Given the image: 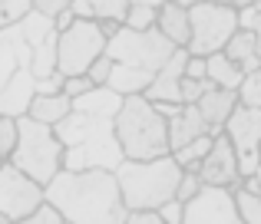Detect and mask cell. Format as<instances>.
<instances>
[{"mask_svg":"<svg viewBox=\"0 0 261 224\" xmlns=\"http://www.w3.org/2000/svg\"><path fill=\"white\" fill-rule=\"evenodd\" d=\"M57 40L60 33L40 13L0 30V115L20 119L37 96L63 92L66 76L57 73Z\"/></svg>","mask_w":261,"mask_h":224,"instance_id":"cell-1","label":"cell"},{"mask_svg":"<svg viewBox=\"0 0 261 224\" xmlns=\"http://www.w3.org/2000/svg\"><path fill=\"white\" fill-rule=\"evenodd\" d=\"M119 106L122 96H116L113 89H93L73 103V112L53 129L63 145L66 172H116L126 162L116 142Z\"/></svg>","mask_w":261,"mask_h":224,"instance_id":"cell-2","label":"cell"},{"mask_svg":"<svg viewBox=\"0 0 261 224\" xmlns=\"http://www.w3.org/2000/svg\"><path fill=\"white\" fill-rule=\"evenodd\" d=\"M46 205L66 224H126L129 208L122 205L113 172H60L43 188Z\"/></svg>","mask_w":261,"mask_h":224,"instance_id":"cell-3","label":"cell"},{"mask_svg":"<svg viewBox=\"0 0 261 224\" xmlns=\"http://www.w3.org/2000/svg\"><path fill=\"white\" fill-rule=\"evenodd\" d=\"M172 53H175V46L159 30L136 33L122 26L106 43V56L113 63V76H109L106 89H113L122 99L146 96V89L152 86V79L159 76V70L169 63Z\"/></svg>","mask_w":261,"mask_h":224,"instance_id":"cell-4","label":"cell"},{"mask_svg":"<svg viewBox=\"0 0 261 224\" xmlns=\"http://www.w3.org/2000/svg\"><path fill=\"white\" fill-rule=\"evenodd\" d=\"M116 142L126 162H152L169 152V122L146 96H126L116 112Z\"/></svg>","mask_w":261,"mask_h":224,"instance_id":"cell-5","label":"cell"},{"mask_svg":"<svg viewBox=\"0 0 261 224\" xmlns=\"http://www.w3.org/2000/svg\"><path fill=\"white\" fill-rule=\"evenodd\" d=\"M113 175L129 211H159L166 201L175 198L182 181V168L172 155L152 162H122Z\"/></svg>","mask_w":261,"mask_h":224,"instance_id":"cell-6","label":"cell"},{"mask_svg":"<svg viewBox=\"0 0 261 224\" xmlns=\"http://www.w3.org/2000/svg\"><path fill=\"white\" fill-rule=\"evenodd\" d=\"M10 165L33 178L40 188H46L63 172V145L50 125H40L30 115L17 119V148L10 155Z\"/></svg>","mask_w":261,"mask_h":224,"instance_id":"cell-7","label":"cell"},{"mask_svg":"<svg viewBox=\"0 0 261 224\" xmlns=\"http://www.w3.org/2000/svg\"><path fill=\"white\" fill-rule=\"evenodd\" d=\"M189 26L192 37L185 53L208 59L222 53L228 40L238 33V10L235 4H189Z\"/></svg>","mask_w":261,"mask_h":224,"instance_id":"cell-8","label":"cell"},{"mask_svg":"<svg viewBox=\"0 0 261 224\" xmlns=\"http://www.w3.org/2000/svg\"><path fill=\"white\" fill-rule=\"evenodd\" d=\"M106 53V37L99 33L96 20H76L66 33L57 40V73L70 76H86V70Z\"/></svg>","mask_w":261,"mask_h":224,"instance_id":"cell-9","label":"cell"},{"mask_svg":"<svg viewBox=\"0 0 261 224\" xmlns=\"http://www.w3.org/2000/svg\"><path fill=\"white\" fill-rule=\"evenodd\" d=\"M222 135L231 142V148H235L242 178H251V175L261 168V112L238 103V109L231 112L228 122H225Z\"/></svg>","mask_w":261,"mask_h":224,"instance_id":"cell-10","label":"cell"},{"mask_svg":"<svg viewBox=\"0 0 261 224\" xmlns=\"http://www.w3.org/2000/svg\"><path fill=\"white\" fill-rule=\"evenodd\" d=\"M43 205H46L43 188L33 178H27L23 172H17L10 162H4L0 165V214L17 224L30 218L33 211H40Z\"/></svg>","mask_w":261,"mask_h":224,"instance_id":"cell-11","label":"cell"},{"mask_svg":"<svg viewBox=\"0 0 261 224\" xmlns=\"http://www.w3.org/2000/svg\"><path fill=\"white\" fill-rule=\"evenodd\" d=\"M198 178H202L205 188H225V191H235L242 188V168H238V158H235V148L225 135H215L208 155L202 158L198 165Z\"/></svg>","mask_w":261,"mask_h":224,"instance_id":"cell-12","label":"cell"},{"mask_svg":"<svg viewBox=\"0 0 261 224\" xmlns=\"http://www.w3.org/2000/svg\"><path fill=\"white\" fill-rule=\"evenodd\" d=\"M182 224H242L235 211V198L225 188H202L185 205Z\"/></svg>","mask_w":261,"mask_h":224,"instance_id":"cell-13","label":"cell"},{"mask_svg":"<svg viewBox=\"0 0 261 224\" xmlns=\"http://www.w3.org/2000/svg\"><path fill=\"white\" fill-rule=\"evenodd\" d=\"M185 63H189V53L175 50L169 56V63L159 70V76L152 79V86L146 89L149 103H172L182 106V79H185Z\"/></svg>","mask_w":261,"mask_h":224,"instance_id":"cell-14","label":"cell"},{"mask_svg":"<svg viewBox=\"0 0 261 224\" xmlns=\"http://www.w3.org/2000/svg\"><path fill=\"white\" fill-rule=\"evenodd\" d=\"M155 30L175 46V50H185L192 37V26H189V4L182 0H166L159 4V20H155Z\"/></svg>","mask_w":261,"mask_h":224,"instance_id":"cell-15","label":"cell"},{"mask_svg":"<svg viewBox=\"0 0 261 224\" xmlns=\"http://www.w3.org/2000/svg\"><path fill=\"white\" fill-rule=\"evenodd\" d=\"M195 109L202 112L205 125H208V135H222L225 122H228V119H231V112L238 109V92L212 89V92H205V96L195 103Z\"/></svg>","mask_w":261,"mask_h":224,"instance_id":"cell-16","label":"cell"},{"mask_svg":"<svg viewBox=\"0 0 261 224\" xmlns=\"http://www.w3.org/2000/svg\"><path fill=\"white\" fill-rule=\"evenodd\" d=\"M202 135H208V125H205L202 112L195 106H182L169 119V152H178V148H185L189 142L202 139Z\"/></svg>","mask_w":261,"mask_h":224,"instance_id":"cell-17","label":"cell"},{"mask_svg":"<svg viewBox=\"0 0 261 224\" xmlns=\"http://www.w3.org/2000/svg\"><path fill=\"white\" fill-rule=\"evenodd\" d=\"M225 56L231 59V63L238 66V70L245 73V76H251V73H258L261 70V53H258V40H255V33H248V30H238L235 37L228 40V46H225Z\"/></svg>","mask_w":261,"mask_h":224,"instance_id":"cell-18","label":"cell"},{"mask_svg":"<svg viewBox=\"0 0 261 224\" xmlns=\"http://www.w3.org/2000/svg\"><path fill=\"white\" fill-rule=\"evenodd\" d=\"M70 112H73V99H66L63 92H53V96H37L30 103V109H27V115H30L33 122L50 125V129H57Z\"/></svg>","mask_w":261,"mask_h":224,"instance_id":"cell-19","label":"cell"},{"mask_svg":"<svg viewBox=\"0 0 261 224\" xmlns=\"http://www.w3.org/2000/svg\"><path fill=\"white\" fill-rule=\"evenodd\" d=\"M205 79H208L215 89H228V92H238L245 83V73L231 63L225 53H215V56L205 59Z\"/></svg>","mask_w":261,"mask_h":224,"instance_id":"cell-20","label":"cell"},{"mask_svg":"<svg viewBox=\"0 0 261 224\" xmlns=\"http://www.w3.org/2000/svg\"><path fill=\"white\" fill-rule=\"evenodd\" d=\"M155 20H159V4L155 0H129L126 30L149 33V30H155Z\"/></svg>","mask_w":261,"mask_h":224,"instance_id":"cell-21","label":"cell"},{"mask_svg":"<svg viewBox=\"0 0 261 224\" xmlns=\"http://www.w3.org/2000/svg\"><path fill=\"white\" fill-rule=\"evenodd\" d=\"M212 142H215V135H202V139L189 142L185 148H178V152H172V158L178 162V168H182V172H198V165H202V158L208 155Z\"/></svg>","mask_w":261,"mask_h":224,"instance_id":"cell-22","label":"cell"},{"mask_svg":"<svg viewBox=\"0 0 261 224\" xmlns=\"http://www.w3.org/2000/svg\"><path fill=\"white\" fill-rule=\"evenodd\" d=\"M129 0H93V20L96 23H116L126 26Z\"/></svg>","mask_w":261,"mask_h":224,"instance_id":"cell-23","label":"cell"},{"mask_svg":"<svg viewBox=\"0 0 261 224\" xmlns=\"http://www.w3.org/2000/svg\"><path fill=\"white\" fill-rule=\"evenodd\" d=\"M231 198H235V211L242 218V224H261V198L258 195L245 191V188H235Z\"/></svg>","mask_w":261,"mask_h":224,"instance_id":"cell-24","label":"cell"},{"mask_svg":"<svg viewBox=\"0 0 261 224\" xmlns=\"http://www.w3.org/2000/svg\"><path fill=\"white\" fill-rule=\"evenodd\" d=\"M235 10H238V30L255 33L258 53H261V13L255 10V4H235Z\"/></svg>","mask_w":261,"mask_h":224,"instance_id":"cell-25","label":"cell"},{"mask_svg":"<svg viewBox=\"0 0 261 224\" xmlns=\"http://www.w3.org/2000/svg\"><path fill=\"white\" fill-rule=\"evenodd\" d=\"M238 103H242V106H251V109L261 112V70L251 73V76H245L242 89H238Z\"/></svg>","mask_w":261,"mask_h":224,"instance_id":"cell-26","label":"cell"},{"mask_svg":"<svg viewBox=\"0 0 261 224\" xmlns=\"http://www.w3.org/2000/svg\"><path fill=\"white\" fill-rule=\"evenodd\" d=\"M13 148H17V119L0 115V158L10 162Z\"/></svg>","mask_w":261,"mask_h":224,"instance_id":"cell-27","label":"cell"},{"mask_svg":"<svg viewBox=\"0 0 261 224\" xmlns=\"http://www.w3.org/2000/svg\"><path fill=\"white\" fill-rule=\"evenodd\" d=\"M0 4H4V20H7V26L23 23V20L33 13V0H0Z\"/></svg>","mask_w":261,"mask_h":224,"instance_id":"cell-28","label":"cell"},{"mask_svg":"<svg viewBox=\"0 0 261 224\" xmlns=\"http://www.w3.org/2000/svg\"><path fill=\"white\" fill-rule=\"evenodd\" d=\"M215 86L208 79H182V106H195L205 92H212Z\"/></svg>","mask_w":261,"mask_h":224,"instance_id":"cell-29","label":"cell"},{"mask_svg":"<svg viewBox=\"0 0 261 224\" xmlns=\"http://www.w3.org/2000/svg\"><path fill=\"white\" fill-rule=\"evenodd\" d=\"M109 76H113V63H109V56L102 53L99 59H96L93 66L86 70V79L96 86V89H106V83H109Z\"/></svg>","mask_w":261,"mask_h":224,"instance_id":"cell-30","label":"cell"},{"mask_svg":"<svg viewBox=\"0 0 261 224\" xmlns=\"http://www.w3.org/2000/svg\"><path fill=\"white\" fill-rule=\"evenodd\" d=\"M202 178H198L195 172H182V181H178V191H175V201H182V205H189L192 198H195L198 191H202Z\"/></svg>","mask_w":261,"mask_h":224,"instance_id":"cell-31","label":"cell"},{"mask_svg":"<svg viewBox=\"0 0 261 224\" xmlns=\"http://www.w3.org/2000/svg\"><path fill=\"white\" fill-rule=\"evenodd\" d=\"M66 10H70V0H33V13H40V17L50 20V23Z\"/></svg>","mask_w":261,"mask_h":224,"instance_id":"cell-32","label":"cell"},{"mask_svg":"<svg viewBox=\"0 0 261 224\" xmlns=\"http://www.w3.org/2000/svg\"><path fill=\"white\" fill-rule=\"evenodd\" d=\"M93 89H96V86L89 83L86 76H70V79L63 83V96H66V99H73V103H76V99H83V96H89Z\"/></svg>","mask_w":261,"mask_h":224,"instance_id":"cell-33","label":"cell"},{"mask_svg":"<svg viewBox=\"0 0 261 224\" xmlns=\"http://www.w3.org/2000/svg\"><path fill=\"white\" fill-rule=\"evenodd\" d=\"M155 214L162 218V224H182V218H185V205L172 198V201H166V205H162Z\"/></svg>","mask_w":261,"mask_h":224,"instance_id":"cell-34","label":"cell"},{"mask_svg":"<svg viewBox=\"0 0 261 224\" xmlns=\"http://www.w3.org/2000/svg\"><path fill=\"white\" fill-rule=\"evenodd\" d=\"M17 224H66V221L60 218V214L53 211L50 205H43V208H40V211H33L30 218H23V221H17Z\"/></svg>","mask_w":261,"mask_h":224,"instance_id":"cell-35","label":"cell"},{"mask_svg":"<svg viewBox=\"0 0 261 224\" xmlns=\"http://www.w3.org/2000/svg\"><path fill=\"white\" fill-rule=\"evenodd\" d=\"M70 13L76 20H93V0H70Z\"/></svg>","mask_w":261,"mask_h":224,"instance_id":"cell-36","label":"cell"},{"mask_svg":"<svg viewBox=\"0 0 261 224\" xmlns=\"http://www.w3.org/2000/svg\"><path fill=\"white\" fill-rule=\"evenodd\" d=\"M185 79H205V59L202 56H189V63H185Z\"/></svg>","mask_w":261,"mask_h":224,"instance_id":"cell-37","label":"cell"},{"mask_svg":"<svg viewBox=\"0 0 261 224\" xmlns=\"http://www.w3.org/2000/svg\"><path fill=\"white\" fill-rule=\"evenodd\" d=\"M126 224H162V218L155 211H129Z\"/></svg>","mask_w":261,"mask_h":224,"instance_id":"cell-38","label":"cell"},{"mask_svg":"<svg viewBox=\"0 0 261 224\" xmlns=\"http://www.w3.org/2000/svg\"><path fill=\"white\" fill-rule=\"evenodd\" d=\"M242 188H245V191H251V195H258V198H261V168H258L255 175H251V178H242Z\"/></svg>","mask_w":261,"mask_h":224,"instance_id":"cell-39","label":"cell"},{"mask_svg":"<svg viewBox=\"0 0 261 224\" xmlns=\"http://www.w3.org/2000/svg\"><path fill=\"white\" fill-rule=\"evenodd\" d=\"M0 30H7V20H4V4H0Z\"/></svg>","mask_w":261,"mask_h":224,"instance_id":"cell-40","label":"cell"},{"mask_svg":"<svg viewBox=\"0 0 261 224\" xmlns=\"http://www.w3.org/2000/svg\"><path fill=\"white\" fill-rule=\"evenodd\" d=\"M0 224H13V221H10V218H4V214H0Z\"/></svg>","mask_w":261,"mask_h":224,"instance_id":"cell-41","label":"cell"},{"mask_svg":"<svg viewBox=\"0 0 261 224\" xmlns=\"http://www.w3.org/2000/svg\"><path fill=\"white\" fill-rule=\"evenodd\" d=\"M255 10H258V13H261V0H255Z\"/></svg>","mask_w":261,"mask_h":224,"instance_id":"cell-42","label":"cell"},{"mask_svg":"<svg viewBox=\"0 0 261 224\" xmlns=\"http://www.w3.org/2000/svg\"><path fill=\"white\" fill-rule=\"evenodd\" d=\"M0 165H4V158H0Z\"/></svg>","mask_w":261,"mask_h":224,"instance_id":"cell-43","label":"cell"}]
</instances>
